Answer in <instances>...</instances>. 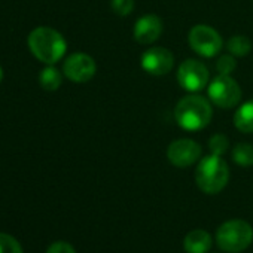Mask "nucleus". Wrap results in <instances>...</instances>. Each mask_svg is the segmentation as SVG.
Here are the masks:
<instances>
[{
  "mask_svg": "<svg viewBox=\"0 0 253 253\" xmlns=\"http://www.w3.org/2000/svg\"><path fill=\"white\" fill-rule=\"evenodd\" d=\"M211 118L213 107L210 100L198 94L185 95L174 107V119L177 125L186 131H198L206 128Z\"/></svg>",
  "mask_w": 253,
  "mask_h": 253,
  "instance_id": "nucleus-1",
  "label": "nucleus"
},
{
  "mask_svg": "<svg viewBox=\"0 0 253 253\" xmlns=\"http://www.w3.org/2000/svg\"><path fill=\"white\" fill-rule=\"evenodd\" d=\"M29 48L39 61L55 64L64 57L67 43L57 30L51 27H38L29 35Z\"/></svg>",
  "mask_w": 253,
  "mask_h": 253,
  "instance_id": "nucleus-2",
  "label": "nucleus"
},
{
  "mask_svg": "<svg viewBox=\"0 0 253 253\" xmlns=\"http://www.w3.org/2000/svg\"><path fill=\"white\" fill-rule=\"evenodd\" d=\"M229 180V169L222 157L207 155L200 160L195 170L197 186L209 195L219 194Z\"/></svg>",
  "mask_w": 253,
  "mask_h": 253,
  "instance_id": "nucleus-3",
  "label": "nucleus"
},
{
  "mask_svg": "<svg viewBox=\"0 0 253 253\" xmlns=\"http://www.w3.org/2000/svg\"><path fill=\"white\" fill-rule=\"evenodd\" d=\"M253 241V228L243 219H231L223 222L216 231L217 246L228 253H240Z\"/></svg>",
  "mask_w": 253,
  "mask_h": 253,
  "instance_id": "nucleus-4",
  "label": "nucleus"
},
{
  "mask_svg": "<svg viewBox=\"0 0 253 253\" xmlns=\"http://www.w3.org/2000/svg\"><path fill=\"white\" fill-rule=\"evenodd\" d=\"M209 100L220 109L235 107L241 100V88L229 75L216 76L207 88Z\"/></svg>",
  "mask_w": 253,
  "mask_h": 253,
  "instance_id": "nucleus-5",
  "label": "nucleus"
},
{
  "mask_svg": "<svg viewBox=\"0 0 253 253\" xmlns=\"http://www.w3.org/2000/svg\"><path fill=\"white\" fill-rule=\"evenodd\" d=\"M188 43L194 52L201 57L211 58L220 52L223 46L222 36L207 24H197L189 30Z\"/></svg>",
  "mask_w": 253,
  "mask_h": 253,
  "instance_id": "nucleus-6",
  "label": "nucleus"
},
{
  "mask_svg": "<svg viewBox=\"0 0 253 253\" xmlns=\"http://www.w3.org/2000/svg\"><path fill=\"white\" fill-rule=\"evenodd\" d=\"M209 69L198 60L188 58L177 69L179 85L191 92H198L209 85Z\"/></svg>",
  "mask_w": 253,
  "mask_h": 253,
  "instance_id": "nucleus-7",
  "label": "nucleus"
},
{
  "mask_svg": "<svg viewBox=\"0 0 253 253\" xmlns=\"http://www.w3.org/2000/svg\"><path fill=\"white\" fill-rule=\"evenodd\" d=\"M140 66L146 73L152 76H164L171 72L174 66V55L167 48L154 46L142 54Z\"/></svg>",
  "mask_w": 253,
  "mask_h": 253,
  "instance_id": "nucleus-8",
  "label": "nucleus"
},
{
  "mask_svg": "<svg viewBox=\"0 0 253 253\" xmlns=\"http://www.w3.org/2000/svg\"><path fill=\"white\" fill-rule=\"evenodd\" d=\"M201 146L192 139H179L170 143L167 149L169 161L179 169H186L201 158Z\"/></svg>",
  "mask_w": 253,
  "mask_h": 253,
  "instance_id": "nucleus-9",
  "label": "nucleus"
},
{
  "mask_svg": "<svg viewBox=\"0 0 253 253\" xmlns=\"http://www.w3.org/2000/svg\"><path fill=\"white\" fill-rule=\"evenodd\" d=\"M95 72H97V64L94 61V58L84 52L72 54L64 61V66H63L64 76L78 84L88 82L89 79L94 78Z\"/></svg>",
  "mask_w": 253,
  "mask_h": 253,
  "instance_id": "nucleus-10",
  "label": "nucleus"
},
{
  "mask_svg": "<svg viewBox=\"0 0 253 253\" xmlns=\"http://www.w3.org/2000/svg\"><path fill=\"white\" fill-rule=\"evenodd\" d=\"M163 30H164L163 20L154 14H149V15L140 17L136 21L133 36H134V41L139 42L140 45H151L161 38Z\"/></svg>",
  "mask_w": 253,
  "mask_h": 253,
  "instance_id": "nucleus-11",
  "label": "nucleus"
},
{
  "mask_svg": "<svg viewBox=\"0 0 253 253\" xmlns=\"http://www.w3.org/2000/svg\"><path fill=\"white\" fill-rule=\"evenodd\" d=\"M213 238L204 229H194L185 235L183 249L186 253H207L211 249Z\"/></svg>",
  "mask_w": 253,
  "mask_h": 253,
  "instance_id": "nucleus-12",
  "label": "nucleus"
},
{
  "mask_svg": "<svg viewBox=\"0 0 253 253\" xmlns=\"http://www.w3.org/2000/svg\"><path fill=\"white\" fill-rule=\"evenodd\" d=\"M234 125L235 128L244 134L253 133V100L241 104L234 113Z\"/></svg>",
  "mask_w": 253,
  "mask_h": 253,
  "instance_id": "nucleus-13",
  "label": "nucleus"
},
{
  "mask_svg": "<svg viewBox=\"0 0 253 253\" xmlns=\"http://www.w3.org/2000/svg\"><path fill=\"white\" fill-rule=\"evenodd\" d=\"M61 82H63L61 73L55 67H52V64H49L48 67H45L41 72V75H39V84L46 91H55V89H58L60 85H61Z\"/></svg>",
  "mask_w": 253,
  "mask_h": 253,
  "instance_id": "nucleus-14",
  "label": "nucleus"
},
{
  "mask_svg": "<svg viewBox=\"0 0 253 253\" xmlns=\"http://www.w3.org/2000/svg\"><path fill=\"white\" fill-rule=\"evenodd\" d=\"M226 48H228V52L231 55H234V57H244V55H247L252 51V42L249 41L247 36L237 35V36H232L228 41Z\"/></svg>",
  "mask_w": 253,
  "mask_h": 253,
  "instance_id": "nucleus-15",
  "label": "nucleus"
},
{
  "mask_svg": "<svg viewBox=\"0 0 253 253\" xmlns=\"http://www.w3.org/2000/svg\"><path fill=\"white\" fill-rule=\"evenodd\" d=\"M232 161L241 167L253 166V146L249 143H238L232 149Z\"/></svg>",
  "mask_w": 253,
  "mask_h": 253,
  "instance_id": "nucleus-16",
  "label": "nucleus"
},
{
  "mask_svg": "<svg viewBox=\"0 0 253 253\" xmlns=\"http://www.w3.org/2000/svg\"><path fill=\"white\" fill-rule=\"evenodd\" d=\"M0 253H23V247L12 235L0 232Z\"/></svg>",
  "mask_w": 253,
  "mask_h": 253,
  "instance_id": "nucleus-17",
  "label": "nucleus"
},
{
  "mask_svg": "<svg viewBox=\"0 0 253 253\" xmlns=\"http://www.w3.org/2000/svg\"><path fill=\"white\" fill-rule=\"evenodd\" d=\"M228 146H229V142H228V137L223 136V134H214L210 137L209 140V149L213 155H219L222 157L226 151H228Z\"/></svg>",
  "mask_w": 253,
  "mask_h": 253,
  "instance_id": "nucleus-18",
  "label": "nucleus"
},
{
  "mask_svg": "<svg viewBox=\"0 0 253 253\" xmlns=\"http://www.w3.org/2000/svg\"><path fill=\"white\" fill-rule=\"evenodd\" d=\"M110 6L118 17H128L134 9V0H112Z\"/></svg>",
  "mask_w": 253,
  "mask_h": 253,
  "instance_id": "nucleus-19",
  "label": "nucleus"
},
{
  "mask_svg": "<svg viewBox=\"0 0 253 253\" xmlns=\"http://www.w3.org/2000/svg\"><path fill=\"white\" fill-rule=\"evenodd\" d=\"M235 66L237 64L234 55H222L216 63V69L219 75H231L235 70Z\"/></svg>",
  "mask_w": 253,
  "mask_h": 253,
  "instance_id": "nucleus-20",
  "label": "nucleus"
},
{
  "mask_svg": "<svg viewBox=\"0 0 253 253\" xmlns=\"http://www.w3.org/2000/svg\"><path fill=\"white\" fill-rule=\"evenodd\" d=\"M46 253H76V252L72 244L66 241H55L48 247Z\"/></svg>",
  "mask_w": 253,
  "mask_h": 253,
  "instance_id": "nucleus-21",
  "label": "nucleus"
},
{
  "mask_svg": "<svg viewBox=\"0 0 253 253\" xmlns=\"http://www.w3.org/2000/svg\"><path fill=\"white\" fill-rule=\"evenodd\" d=\"M2 78H3V72H2V67H0V81H2Z\"/></svg>",
  "mask_w": 253,
  "mask_h": 253,
  "instance_id": "nucleus-22",
  "label": "nucleus"
}]
</instances>
